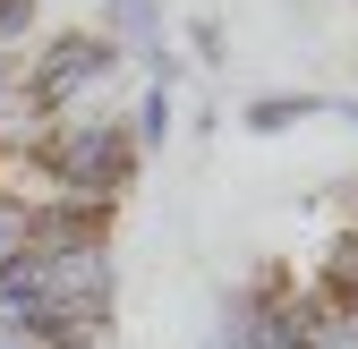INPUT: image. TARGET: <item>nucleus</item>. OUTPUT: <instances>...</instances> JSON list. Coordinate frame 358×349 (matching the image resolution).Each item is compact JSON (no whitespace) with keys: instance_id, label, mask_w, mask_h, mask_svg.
<instances>
[{"instance_id":"nucleus-9","label":"nucleus","mask_w":358,"mask_h":349,"mask_svg":"<svg viewBox=\"0 0 358 349\" xmlns=\"http://www.w3.org/2000/svg\"><path fill=\"white\" fill-rule=\"evenodd\" d=\"M0 349H43V332H34V315L17 298H0Z\"/></svg>"},{"instance_id":"nucleus-5","label":"nucleus","mask_w":358,"mask_h":349,"mask_svg":"<svg viewBox=\"0 0 358 349\" xmlns=\"http://www.w3.org/2000/svg\"><path fill=\"white\" fill-rule=\"evenodd\" d=\"M307 119H324V94H256L248 103L256 137H290V128H307Z\"/></svg>"},{"instance_id":"nucleus-4","label":"nucleus","mask_w":358,"mask_h":349,"mask_svg":"<svg viewBox=\"0 0 358 349\" xmlns=\"http://www.w3.org/2000/svg\"><path fill=\"white\" fill-rule=\"evenodd\" d=\"M103 34L128 43L137 60H154L162 52V0H103Z\"/></svg>"},{"instance_id":"nucleus-3","label":"nucleus","mask_w":358,"mask_h":349,"mask_svg":"<svg viewBox=\"0 0 358 349\" xmlns=\"http://www.w3.org/2000/svg\"><path fill=\"white\" fill-rule=\"evenodd\" d=\"M26 247L34 255H69V247H111V205H43L26 213Z\"/></svg>"},{"instance_id":"nucleus-1","label":"nucleus","mask_w":358,"mask_h":349,"mask_svg":"<svg viewBox=\"0 0 358 349\" xmlns=\"http://www.w3.org/2000/svg\"><path fill=\"white\" fill-rule=\"evenodd\" d=\"M43 162V179H52L69 205H111L128 196V179H137V137H128V119H52L43 137L26 145Z\"/></svg>"},{"instance_id":"nucleus-7","label":"nucleus","mask_w":358,"mask_h":349,"mask_svg":"<svg viewBox=\"0 0 358 349\" xmlns=\"http://www.w3.org/2000/svg\"><path fill=\"white\" fill-rule=\"evenodd\" d=\"M103 332H111V307H69L43 324V349H103Z\"/></svg>"},{"instance_id":"nucleus-8","label":"nucleus","mask_w":358,"mask_h":349,"mask_svg":"<svg viewBox=\"0 0 358 349\" xmlns=\"http://www.w3.org/2000/svg\"><path fill=\"white\" fill-rule=\"evenodd\" d=\"M128 137H137V154L171 137V94H162V85H145V94H137V119H128Z\"/></svg>"},{"instance_id":"nucleus-11","label":"nucleus","mask_w":358,"mask_h":349,"mask_svg":"<svg viewBox=\"0 0 358 349\" xmlns=\"http://www.w3.org/2000/svg\"><path fill=\"white\" fill-rule=\"evenodd\" d=\"M188 52H196L205 68H222V52H231V34H222L213 17H196V26H188Z\"/></svg>"},{"instance_id":"nucleus-6","label":"nucleus","mask_w":358,"mask_h":349,"mask_svg":"<svg viewBox=\"0 0 358 349\" xmlns=\"http://www.w3.org/2000/svg\"><path fill=\"white\" fill-rule=\"evenodd\" d=\"M316 298L324 307H358V222L324 247V273H316Z\"/></svg>"},{"instance_id":"nucleus-10","label":"nucleus","mask_w":358,"mask_h":349,"mask_svg":"<svg viewBox=\"0 0 358 349\" xmlns=\"http://www.w3.org/2000/svg\"><path fill=\"white\" fill-rule=\"evenodd\" d=\"M34 17H43L34 0H0V52H17V43L34 34Z\"/></svg>"},{"instance_id":"nucleus-2","label":"nucleus","mask_w":358,"mask_h":349,"mask_svg":"<svg viewBox=\"0 0 358 349\" xmlns=\"http://www.w3.org/2000/svg\"><path fill=\"white\" fill-rule=\"evenodd\" d=\"M103 77H120V43H111L103 26H60V34L43 43L34 60H26V94L60 119L77 94H94Z\"/></svg>"},{"instance_id":"nucleus-12","label":"nucleus","mask_w":358,"mask_h":349,"mask_svg":"<svg viewBox=\"0 0 358 349\" xmlns=\"http://www.w3.org/2000/svg\"><path fill=\"white\" fill-rule=\"evenodd\" d=\"M9 94H26V60L0 52V111H9Z\"/></svg>"},{"instance_id":"nucleus-13","label":"nucleus","mask_w":358,"mask_h":349,"mask_svg":"<svg viewBox=\"0 0 358 349\" xmlns=\"http://www.w3.org/2000/svg\"><path fill=\"white\" fill-rule=\"evenodd\" d=\"M324 111H333V119H350V128H358V103H350V94H341V103H324Z\"/></svg>"}]
</instances>
